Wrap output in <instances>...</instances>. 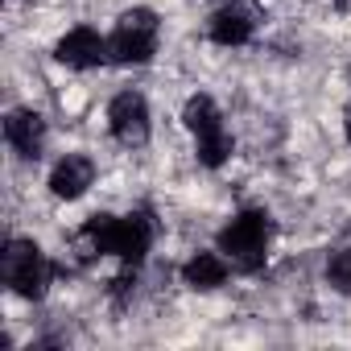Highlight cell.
<instances>
[{
  "mask_svg": "<svg viewBox=\"0 0 351 351\" xmlns=\"http://www.w3.org/2000/svg\"><path fill=\"white\" fill-rule=\"evenodd\" d=\"M153 219L145 215V211H132V215H124V219H116V215H91L87 223H83V232H79V248H83V256H120L124 265H141L145 261V252L153 248Z\"/></svg>",
  "mask_w": 351,
  "mask_h": 351,
  "instance_id": "1",
  "label": "cell"
},
{
  "mask_svg": "<svg viewBox=\"0 0 351 351\" xmlns=\"http://www.w3.org/2000/svg\"><path fill=\"white\" fill-rule=\"evenodd\" d=\"M269 236L273 223L265 211H240L223 232H219V252L232 261V269L240 273H256L269 256Z\"/></svg>",
  "mask_w": 351,
  "mask_h": 351,
  "instance_id": "2",
  "label": "cell"
},
{
  "mask_svg": "<svg viewBox=\"0 0 351 351\" xmlns=\"http://www.w3.org/2000/svg\"><path fill=\"white\" fill-rule=\"evenodd\" d=\"M0 277H5V285L17 293V298H29L38 302L54 277L46 252L34 244V240H9L5 244V256H0Z\"/></svg>",
  "mask_w": 351,
  "mask_h": 351,
  "instance_id": "3",
  "label": "cell"
},
{
  "mask_svg": "<svg viewBox=\"0 0 351 351\" xmlns=\"http://www.w3.org/2000/svg\"><path fill=\"white\" fill-rule=\"evenodd\" d=\"M157 29L161 25L153 9H128L108 38V58L120 66H145L157 54Z\"/></svg>",
  "mask_w": 351,
  "mask_h": 351,
  "instance_id": "4",
  "label": "cell"
},
{
  "mask_svg": "<svg viewBox=\"0 0 351 351\" xmlns=\"http://www.w3.org/2000/svg\"><path fill=\"white\" fill-rule=\"evenodd\" d=\"M182 120L199 141V161L207 169H219L228 161V153H232V136L223 132V116H219L215 99L211 95H191L186 108H182Z\"/></svg>",
  "mask_w": 351,
  "mask_h": 351,
  "instance_id": "5",
  "label": "cell"
},
{
  "mask_svg": "<svg viewBox=\"0 0 351 351\" xmlns=\"http://www.w3.org/2000/svg\"><path fill=\"white\" fill-rule=\"evenodd\" d=\"M108 128H112V136H116L120 145L141 149V145L149 141V104H145V95L120 91V95L108 104Z\"/></svg>",
  "mask_w": 351,
  "mask_h": 351,
  "instance_id": "6",
  "label": "cell"
},
{
  "mask_svg": "<svg viewBox=\"0 0 351 351\" xmlns=\"http://www.w3.org/2000/svg\"><path fill=\"white\" fill-rule=\"evenodd\" d=\"M256 21H261V13H256L252 0H232V5H223L211 17V29L207 34H211L215 46H244V42H252Z\"/></svg>",
  "mask_w": 351,
  "mask_h": 351,
  "instance_id": "7",
  "label": "cell"
},
{
  "mask_svg": "<svg viewBox=\"0 0 351 351\" xmlns=\"http://www.w3.org/2000/svg\"><path fill=\"white\" fill-rule=\"evenodd\" d=\"M54 58H58L62 66H71V71H91V66H99V62L108 58V38H99L95 29L79 25V29H71V34L54 46Z\"/></svg>",
  "mask_w": 351,
  "mask_h": 351,
  "instance_id": "8",
  "label": "cell"
},
{
  "mask_svg": "<svg viewBox=\"0 0 351 351\" xmlns=\"http://www.w3.org/2000/svg\"><path fill=\"white\" fill-rule=\"evenodd\" d=\"M91 182H95V161L83 153H66L50 173V195L71 203V199H83L91 191Z\"/></svg>",
  "mask_w": 351,
  "mask_h": 351,
  "instance_id": "9",
  "label": "cell"
},
{
  "mask_svg": "<svg viewBox=\"0 0 351 351\" xmlns=\"http://www.w3.org/2000/svg\"><path fill=\"white\" fill-rule=\"evenodd\" d=\"M5 141H9L21 157L38 161V157H42V145H46V120H42L34 108H13V112L5 116Z\"/></svg>",
  "mask_w": 351,
  "mask_h": 351,
  "instance_id": "10",
  "label": "cell"
},
{
  "mask_svg": "<svg viewBox=\"0 0 351 351\" xmlns=\"http://www.w3.org/2000/svg\"><path fill=\"white\" fill-rule=\"evenodd\" d=\"M182 281L191 289H219L228 281V256L223 252H195L182 265Z\"/></svg>",
  "mask_w": 351,
  "mask_h": 351,
  "instance_id": "11",
  "label": "cell"
},
{
  "mask_svg": "<svg viewBox=\"0 0 351 351\" xmlns=\"http://www.w3.org/2000/svg\"><path fill=\"white\" fill-rule=\"evenodd\" d=\"M326 281L339 293H351V248H335L326 261Z\"/></svg>",
  "mask_w": 351,
  "mask_h": 351,
  "instance_id": "12",
  "label": "cell"
},
{
  "mask_svg": "<svg viewBox=\"0 0 351 351\" xmlns=\"http://www.w3.org/2000/svg\"><path fill=\"white\" fill-rule=\"evenodd\" d=\"M343 132H347V141H351V104H347V112H343Z\"/></svg>",
  "mask_w": 351,
  "mask_h": 351,
  "instance_id": "13",
  "label": "cell"
}]
</instances>
